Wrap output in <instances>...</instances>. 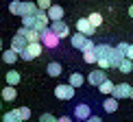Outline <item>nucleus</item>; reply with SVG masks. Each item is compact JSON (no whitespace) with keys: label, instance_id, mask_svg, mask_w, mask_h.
<instances>
[{"label":"nucleus","instance_id":"obj_1","mask_svg":"<svg viewBox=\"0 0 133 122\" xmlns=\"http://www.w3.org/2000/svg\"><path fill=\"white\" fill-rule=\"evenodd\" d=\"M39 42H42V46H44V48L52 50V48H57V46H59V42H61V39H59V37L55 35L50 29H46V31H44L42 35H39Z\"/></svg>","mask_w":133,"mask_h":122},{"label":"nucleus","instance_id":"obj_2","mask_svg":"<svg viewBox=\"0 0 133 122\" xmlns=\"http://www.w3.org/2000/svg\"><path fill=\"white\" fill-rule=\"evenodd\" d=\"M74 94H76V90L72 85H68V83H61V85L55 87V96H57L59 100H72Z\"/></svg>","mask_w":133,"mask_h":122},{"label":"nucleus","instance_id":"obj_3","mask_svg":"<svg viewBox=\"0 0 133 122\" xmlns=\"http://www.w3.org/2000/svg\"><path fill=\"white\" fill-rule=\"evenodd\" d=\"M42 50H44V46H42V44H29V46L24 48V52L20 55V59H24V61L37 59V57L42 55Z\"/></svg>","mask_w":133,"mask_h":122},{"label":"nucleus","instance_id":"obj_4","mask_svg":"<svg viewBox=\"0 0 133 122\" xmlns=\"http://www.w3.org/2000/svg\"><path fill=\"white\" fill-rule=\"evenodd\" d=\"M55 35L59 37V39H63V37H70V26L65 24L63 20H59V22H50V26H48Z\"/></svg>","mask_w":133,"mask_h":122},{"label":"nucleus","instance_id":"obj_5","mask_svg":"<svg viewBox=\"0 0 133 122\" xmlns=\"http://www.w3.org/2000/svg\"><path fill=\"white\" fill-rule=\"evenodd\" d=\"M76 31H79L83 37H87V39H90V37L94 35V33H96V29H94V26L90 24V22H87V18H81V20H76Z\"/></svg>","mask_w":133,"mask_h":122},{"label":"nucleus","instance_id":"obj_6","mask_svg":"<svg viewBox=\"0 0 133 122\" xmlns=\"http://www.w3.org/2000/svg\"><path fill=\"white\" fill-rule=\"evenodd\" d=\"M48 29V15L44 13V11H37V15H35V24H33V29L31 31H35V33H42Z\"/></svg>","mask_w":133,"mask_h":122},{"label":"nucleus","instance_id":"obj_7","mask_svg":"<svg viewBox=\"0 0 133 122\" xmlns=\"http://www.w3.org/2000/svg\"><path fill=\"white\" fill-rule=\"evenodd\" d=\"M129 94H131V85L129 83H118V85L114 87V92H111V98L122 100V98H129Z\"/></svg>","mask_w":133,"mask_h":122},{"label":"nucleus","instance_id":"obj_8","mask_svg":"<svg viewBox=\"0 0 133 122\" xmlns=\"http://www.w3.org/2000/svg\"><path fill=\"white\" fill-rule=\"evenodd\" d=\"M85 81L90 83V85L98 87L101 83L107 81V72H105V70H94V72H90V74H87V79H85Z\"/></svg>","mask_w":133,"mask_h":122},{"label":"nucleus","instance_id":"obj_9","mask_svg":"<svg viewBox=\"0 0 133 122\" xmlns=\"http://www.w3.org/2000/svg\"><path fill=\"white\" fill-rule=\"evenodd\" d=\"M15 35L24 37L26 44H42V42H39V33H35V31H31V29H24V26H20Z\"/></svg>","mask_w":133,"mask_h":122},{"label":"nucleus","instance_id":"obj_10","mask_svg":"<svg viewBox=\"0 0 133 122\" xmlns=\"http://www.w3.org/2000/svg\"><path fill=\"white\" fill-rule=\"evenodd\" d=\"M90 116H92V107H90L87 103H79V105L74 107V118H76V120L83 122V120L90 118Z\"/></svg>","mask_w":133,"mask_h":122},{"label":"nucleus","instance_id":"obj_11","mask_svg":"<svg viewBox=\"0 0 133 122\" xmlns=\"http://www.w3.org/2000/svg\"><path fill=\"white\" fill-rule=\"evenodd\" d=\"M70 44L74 48H79V50H85L87 46L92 44V39H87V37H83L81 33H74V35H70Z\"/></svg>","mask_w":133,"mask_h":122},{"label":"nucleus","instance_id":"obj_12","mask_svg":"<svg viewBox=\"0 0 133 122\" xmlns=\"http://www.w3.org/2000/svg\"><path fill=\"white\" fill-rule=\"evenodd\" d=\"M63 7H59V4H52L50 9L46 11V15H48V20L50 22H59V20H63Z\"/></svg>","mask_w":133,"mask_h":122},{"label":"nucleus","instance_id":"obj_13","mask_svg":"<svg viewBox=\"0 0 133 122\" xmlns=\"http://www.w3.org/2000/svg\"><path fill=\"white\" fill-rule=\"evenodd\" d=\"M83 61H85V63H96L98 61V57H96V44L94 42L83 50Z\"/></svg>","mask_w":133,"mask_h":122},{"label":"nucleus","instance_id":"obj_14","mask_svg":"<svg viewBox=\"0 0 133 122\" xmlns=\"http://www.w3.org/2000/svg\"><path fill=\"white\" fill-rule=\"evenodd\" d=\"M26 46H29V44H26V39H24V37H20V35H15L13 39H11V50L18 52V55L24 52V48H26Z\"/></svg>","mask_w":133,"mask_h":122},{"label":"nucleus","instance_id":"obj_15","mask_svg":"<svg viewBox=\"0 0 133 122\" xmlns=\"http://www.w3.org/2000/svg\"><path fill=\"white\" fill-rule=\"evenodd\" d=\"M37 4L35 2H24L22 0V18H26V15H37Z\"/></svg>","mask_w":133,"mask_h":122},{"label":"nucleus","instance_id":"obj_16","mask_svg":"<svg viewBox=\"0 0 133 122\" xmlns=\"http://www.w3.org/2000/svg\"><path fill=\"white\" fill-rule=\"evenodd\" d=\"M15 96H18V92H15V87H4L2 94H0V100H9V103H13L15 100Z\"/></svg>","mask_w":133,"mask_h":122},{"label":"nucleus","instance_id":"obj_17","mask_svg":"<svg viewBox=\"0 0 133 122\" xmlns=\"http://www.w3.org/2000/svg\"><path fill=\"white\" fill-rule=\"evenodd\" d=\"M83 83H85V79H83V74H79V72H72V74H70V83H68V85H72L74 90H79V87H83Z\"/></svg>","mask_w":133,"mask_h":122},{"label":"nucleus","instance_id":"obj_18","mask_svg":"<svg viewBox=\"0 0 133 122\" xmlns=\"http://www.w3.org/2000/svg\"><path fill=\"white\" fill-rule=\"evenodd\" d=\"M46 72H48V76H59V74L63 72V68H61V63H59V61H52V63L46 65Z\"/></svg>","mask_w":133,"mask_h":122},{"label":"nucleus","instance_id":"obj_19","mask_svg":"<svg viewBox=\"0 0 133 122\" xmlns=\"http://www.w3.org/2000/svg\"><path fill=\"white\" fill-rule=\"evenodd\" d=\"M4 79H7V85H9V87H15V85L20 83V72H15V70H9Z\"/></svg>","mask_w":133,"mask_h":122},{"label":"nucleus","instance_id":"obj_20","mask_svg":"<svg viewBox=\"0 0 133 122\" xmlns=\"http://www.w3.org/2000/svg\"><path fill=\"white\" fill-rule=\"evenodd\" d=\"M18 59H20V55L13 52L11 48H9V50H2V61H4V63H15Z\"/></svg>","mask_w":133,"mask_h":122},{"label":"nucleus","instance_id":"obj_21","mask_svg":"<svg viewBox=\"0 0 133 122\" xmlns=\"http://www.w3.org/2000/svg\"><path fill=\"white\" fill-rule=\"evenodd\" d=\"M118 72H122V74H129V72L133 70V61H129V59H122L118 63V68H116Z\"/></svg>","mask_w":133,"mask_h":122},{"label":"nucleus","instance_id":"obj_22","mask_svg":"<svg viewBox=\"0 0 133 122\" xmlns=\"http://www.w3.org/2000/svg\"><path fill=\"white\" fill-rule=\"evenodd\" d=\"M2 122H20V111L18 109H11L2 116Z\"/></svg>","mask_w":133,"mask_h":122},{"label":"nucleus","instance_id":"obj_23","mask_svg":"<svg viewBox=\"0 0 133 122\" xmlns=\"http://www.w3.org/2000/svg\"><path fill=\"white\" fill-rule=\"evenodd\" d=\"M103 107H105V111H107V113H114L116 109H118V100H116V98H111V96H109L107 100L103 103Z\"/></svg>","mask_w":133,"mask_h":122},{"label":"nucleus","instance_id":"obj_24","mask_svg":"<svg viewBox=\"0 0 133 122\" xmlns=\"http://www.w3.org/2000/svg\"><path fill=\"white\" fill-rule=\"evenodd\" d=\"M114 87H116V85H114V83H111V81L107 79V81H105V83H101V85H98V90H101V94H107V96H111V92H114Z\"/></svg>","mask_w":133,"mask_h":122},{"label":"nucleus","instance_id":"obj_25","mask_svg":"<svg viewBox=\"0 0 133 122\" xmlns=\"http://www.w3.org/2000/svg\"><path fill=\"white\" fill-rule=\"evenodd\" d=\"M9 11L13 15H22V0H11L9 2Z\"/></svg>","mask_w":133,"mask_h":122},{"label":"nucleus","instance_id":"obj_26","mask_svg":"<svg viewBox=\"0 0 133 122\" xmlns=\"http://www.w3.org/2000/svg\"><path fill=\"white\" fill-rule=\"evenodd\" d=\"M127 50H129V44L127 42H120L118 46H116V55H118L120 59H127Z\"/></svg>","mask_w":133,"mask_h":122},{"label":"nucleus","instance_id":"obj_27","mask_svg":"<svg viewBox=\"0 0 133 122\" xmlns=\"http://www.w3.org/2000/svg\"><path fill=\"white\" fill-rule=\"evenodd\" d=\"M87 22H90V24L94 26V29H98V26L103 24V15H101V13H92L90 18H87Z\"/></svg>","mask_w":133,"mask_h":122},{"label":"nucleus","instance_id":"obj_28","mask_svg":"<svg viewBox=\"0 0 133 122\" xmlns=\"http://www.w3.org/2000/svg\"><path fill=\"white\" fill-rule=\"evenodd\" d=\"M35 4H37V9H39V11H44V13H46V11L52 7V0H37Z\"/></svg>","mask_w":133,"mask_h":122},{"label":"nucleus","instance_id":"obj_29","mask_svg":"<svg viewBox=\"0 0 133 122\" xmlns=\"http://www.w3.org/2000/svg\"><path fill=\"white\" fill-rule=\"evenodd\" d=\"M18 111H20V122H24V120L31 118V109L29 107H18Z\"/></svg>","mask_w":133,"mask_h":122},{"label":"nucleus","instance_id":"obj_30","mask_svg":"<svg viewBox=\"0 0 133 122\" xmlns=\"http://www.w3.org/2000/svg\"><path fill=\"white\" fill-rule=\"evenodd\" d=\"M33 24H35V15H26V18H22V26H24V29H33Z\"/></svg>","mask_w":133,"mask_h":122},{"label":"nucleus","instance_id":"obj_31","mask_svg":"<svg viewBox=\"0 0 133 122\" xmlns=\"http://www.w3.org/2000/svg\"><path fill=\"white\" fill-rule=\"evenodd\" d=\"M39 122H57V118H55L52 113H42L39 116Z\"/></svg>","mask_w":133,"mask_h":122},{"label":"nucleus","instance_id":"obj_32","mask_svg":"<svg viewBox=\"0 0 133 122\" xmlns=\"http://www.w3.org/2000/svg\"><path fill=\"white\" fill-rule=\"evenodd\" d=\"M83 122H103V120H101V116H90V118L83 120Z\"/></svg>","mask_w":133,"mask_h":122},{"label":"nucleus","instance_id":"obj_33","mask_svg":"<svg viewBox=\"0 0 133 122\" xmlns=\"http://www.w3.org/2000/svg\"><path fill=\"white\" fill-rule=\"evenodd\" d=\"M127 59L133 61V44H129V50H127Z\"/></svg>","mask_w":133,"mask_h":122},{"label":"nucleus","instance_id":"obj_34","mask_svg":"<svg viewBox=\"0 0 133 122\" xmlns=\"http://www.w3.org/2000/svg\"><path fill=\"white\" fill-rule=\"evenodd\" d=\"M57 122H72L70 116H63V118H57Z\"/></svg>","mask_w":133,"mask_h":122},{"label":"nucleus","instance_id":"obj_35","mask_svg":"<svg viewBox=\"0 0 133 122\" xmlns=\"http://www.w3.org/2000/svg\"><path fill=\"white\" fill-rule=\"evenodd\" d=\"M129 15H131V18H133V4H131V7H129Z\"/></svg>","mask_w":133,"mask_h":122},{"label":"nucleus","instance_id":"obj_36","mask_svg":"<svg viewBox=\"0 0 133 122\" xmlns=\"http://www.w3.org/2000/svg\"><path fill=\"white\" fill-rule=\"evenodd\" d=\"M129 98H133V85H131V94H129Z\"/></svg>","mask_w":133,"mask_h":122},{"label":"nucleus","instance_id":"obj_37","mask_svg":"<svg viewBox=\"0 0 133 122\" xmlns=\"http://www.w3.org/2000/svg\"><path fill=\"white\" fill-rule=\"evenodd\" d=\"M0 55H2V39H0Z\"/></svg>","mask_w":133,"mask_h":122},{"label":"nucleus","instance_id":"obj_38","mask_svg":"<svg viewBox=\"0 0 133 122\" xmlns=\"http://www.w3.org/2000/svg\"><path fill=\"white\" fill-rule=\"evenodd\" d=\"M0 109H2V100H0Z\"/></svg>","mask_w":133,"mask_h":122},{"label":"nucleus","instance_id":"obj_39","mask_svg":"<svg viewBox=\"0 0 133 122\" xmlns=\"http://www.w3.org/2000/svg\"><path fill=\"white\" fill-rule=\"evenodd\" d=\"M9 2H11V0H9Z\"/></svg>","mask_w":133,"mask_h":122}]
</instances>
